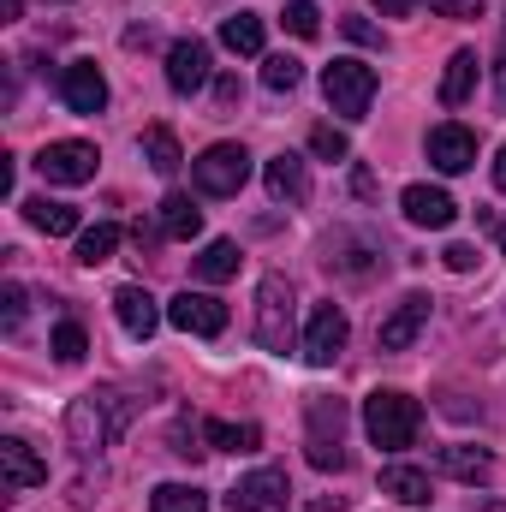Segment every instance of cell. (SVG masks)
<instances>
[{
	"label": "cell",
	"instance_id": "6da1fadb",
	"mask_svg": "<svg viewBox=\"0 0 506 512\" xmlns=\"http://www.w3.org/2000/svg\"><path fill=\"white\" fill-rule=\"evenodd\" d=\"M131 423V399L126 393H84V399H72V411H66V441L90 459V453H102L120 429Z\"/></svg>",
	"mask_w": 506,
	"mask_h": 512
},
{
	"label": "cell",
	"instance_id": "7a4b0ae2",
	"mask_svg": "<svg viewBox=\"0 0 506 512\" xmlns=\"http://www.w3.org/2000/svg\"><path fill=\"white\" fill-rule=\"evenodd\" d=\"M364 429H370V441L381 453H405L417 441V429H423V405L411 393H399V387H376L364 399Z\"/></svg>",
	"mask_w": 506,
	"mask_h": 512
},
{
	"label": "cell",
	"instance_id": "3957f363",
	"mask_svg": "<svg viewBox=\"0 0 506 512\" xmlns=\"http://www.w3.org/2000/svg\"><path fill=\"white\" fill-rule=\"evenodd\" d=\"M292 280L286 274H262L256 280V346L262 352H292Z\"/></svg>",
	"mask_w": 506,
	"mask_h": 512
},
{
	"label": "cell",
	"instance_id": "277c9868",
	"mask_svg": "<svg viewBox=\"0 0 506 512\" xmlns=\"http://www.w3.org/2000/svg\"><path fill=\"white\" fill-rule=\"evenodd\" d=\"M322 96H328V108H334L340 120H364L370 102H376V66H364V60H334V66H322Z\"/></svg>",
	"mask_w": 506,
	"mask_h": 512
},
{
	"label": "cell",
	"instance_id": "5b68a950",
	"mask_svg": "<svg viewBox=\"0 0 506 512\" xmlns=\"http://www.w3.org/2000/svg\"><path fill=\"white\" fill-rule=\"evenodd\" d=\"M245 179H251V155H245V143H209V149L191 161V185H197L203 197H239Z\"/></svg>",
	"mask_w": 506,
	"mask_h": 512
},
{
	"label": "cell",
	"instance_id": "8992f818",
	"mask_svg": "<svg viewBox=\"0 0 506 512\" xmlns=\"http://www.w3.org/2000/svg\"><path fill=\"white\" fill-rule=\"evenodd\" d=\"M310 435H304V447H310V465L316 471H346L352 459H346V399H310Z\"/></svg>",
	"mask_w": 506,
	"mask_h": 512
},
{
	"label": "cell",
	"instance_id": "52a82bcc",
	"mask_svg": "<svg viewBox=\"0 0 506 512\" xmlns=\"http://www.w3.org/2000/svg\"><path fill=\"white\" fill-rule=\"evenodd\" d=\"M96 143H84V137H60V143H42V155H36V173L48 179V185H90L96 179Z\"/></svg>",
	"mask_w": 506,
	"mask_h": 512
},
{
	"label": "cell",
	"instance_id": "ba28073f",
	"mask_svg": "<svg viewBox=\"0 0 506 512\" xmlns=\"http://www.w3.org/2000/svg\"><path fill=\"white\" fill-rule=\"evenodd\" d=\"M227 507H233V512H286V507H292V483H286V471H280V465H262V471H251V477H239V483H233Z\"/></svg>",
	"mask_w": 506,
	"mask_h": 512
},
{
	"label": "cell",
	"instance_id": "9c48e42d",
	"mask_svg": "<svg viewBox=\"0 0 506 512\" xmlns=\"http://www.w3.org/2000/svg\"><path fill=\"white\" fill-rule=\"evenodd\" d=\"M423 328H429V292H405V298L381 316L376 346H381V352H411Z\"/></svg>",
	"mask_w": 506,
	"mask_h": 512
},
{
	"label": "cell",
	"instance_id": "30bf717a",
	"mask_svg": "<svg viewBox=\"0 0 506 512\" xmlns=\"http://www.w3.org/2000/svg\"><path fill=\"white\" fill-rule=\"evenodd\" d=\"M346 310L340 304H316L310 310V328H304V364H316V370H328L340 352H346Z\"/></svg>",
	"mask_w": 506,
	"mask_h": 512
},
{
	"label": "cell",
	"instance_id": "8fae6325",
	"mask_svg": "<svg viewBox=\"0 0 506 512\" xmlns=\"http://www.w3.org/2000/svg\"><path fill=\"white\" fill-rule=\"evenodd\" d=\"M209 72H215V60H209L203 36H179L167 48V84H173V96H197L209 84Z\"/></svg>",
	"mask_w": 506,
	"mask_h": 512
},
{
	"label": "cell",
	"instance_id": "7c38bea8",
	"mask_svg": "<svg viewBox=\"0 0 506 512\" xmlns=\"http://www.w3.org/2000/svg\"><path fill=\"white\" fill-rule=\"evenodd\" d=\"M167 322L185 328V334L215 340V334H227V304H221L215 292H179V298L167 304Z\"/></svg>",
	"mask_w": 506,
	"mask_h": 512
},
{
	"label": "cell",
	"instance_id": "4fadbf2b",
	"mask_svg": "<svg viewBox=\"0 0 506 512\" xmlns=\"http://www.w3.org/2000/svg\"><path fill=\"white\" fill-rule=\"evenodd\" d=\"M60 102H66L72 114H102V108H108V78H102V66H96V60H72V66L60 72Z\"/></svg>",
	"mask_w": 506,
	"mask_h": 512
},
{
	"label": "cell",
	"instance_id": "5bb4252c",
	"mask_svg": "<svg viewBox=\"0 0 506 512\" xmlns=\"http://www.w3.org/2000/svg\"><path fill=\"white\" fill-rule=\"evenodd\" d=\"M423 149H429V167H441V173H471L477 167V131H465L459 120L435 126Z\"/></svg>",
	"mask_w": 506,
	"mask_h": 512
},
{
	"label": "cell",
	"instance_id": "9a60e30c",
	"mask_svg": "<svg viewBox=\"0 0 506 512\" xmlns=\"http://www.w3.org/2000/svg\"><path fill=\"white\" fill-rule=\"evenodd\" d=\"M399 209H405L411 227H429V233L453 227V215H459V203H453L441 185H405V191H399Z\"/></svg>",
	"mask_w": 506,
	"mask_h": 512
},
{
	"label": "cell",
	"instance_id": "2e32d148",
	"mask_svg": "<svg viewBox=\"0 0 506 512\" xmlns=\"http://www.w3.org/2000/svg\"><path fill=\"white\" fill-rule=\"evenodd\" d=\"M0 471H6V489L12 495H24V489H42L48 483V465L30 453V441H18V435H6L0 441Z\"/></svg>",
	"mask_w": 506,
	"mask_h": 512
},
{
	"label": "cell",
	"instance_id": "e0dca14e",
	"mask_svg": "<svg viewBox=\"0 0 506 512\" xmlns=\"http://www.w3.org/2000/svg\"><path fill=\"white\" fill-rule=\"evenodd\" d=\"M262 179H268V197H274V203H304V197H310V173H304V161H298L292 149H280Z\"/></svg>",
	"mask_w": 506,
	"mask_h": 512
},
{
	"label": "cell",
	"instance_id": "ac0fdd59",
	"mask_svg": "<svg viewBox=\"0 0 506 512\" xmlns=\"http://www.w3.org/2000/svg\"><path fill=\"white\" fill-rule=\"evenodd\" d=\"M114 316H120V328H126L131 340H149L155 322H161V310H155V298L143 286H120L114 292Z\"/></svg>",
	"mask_w": 506,
	"mask_h": 512
},
{
	"label": "cell",
	"instance_id": "d6986e66",
	"mask_svg": "<svg viewBox=\"0 0 506 512\" xmlns=\"http://www.w3.org/2000/svg\"><path fill=\"white\" fill-rule=\"evenodd\" d=\"M477 66H483V60H477L471 48H459V54L447 60L441 90H435V96H441V108H465V102H471V90H477Z\"/></svg>",
	"mask_w": 506,
	"mask_h": 512
},
{
	"label": "cell",
	"instance_id": "ffe728a7",
	"mask_svg": "<svg viewBox=\"0 0 506 512\" xmlns=\"http://www.w3.org/2000/svg\"><path fill=\"white\" fill-rule=\"evenodd\" d=\"M435 465H441L447 477H459V483H483V477L495 471V459H489L483 447H465V441H453V447H441V453H435Z\"/></svg>",
	"mask_w": 506,
	"mask_h": 512
},
{
	"label": "cell",
	"instance_id": "44dd1931",
	"mask_svg": "<svg viewBox=\"0 0 506 512\" xmlns=\"http://www.w3.org/2000/svg\"><path fill=\"white\" fill-rule=\"evenodd\" d=\"M381 495H393L399 507H429V471H417V465H387V471H381Z\"/></svg>",
	"mask_w": 506,
	"mask_h": 512
},
{
	"label": "cell",
	"instance_id": "7402d4cb",
	"mask_svg": "<svg viewBox=\"0 0 506 512\" xmlns=\"http://www.w3.org/2000/svg\"><path fill=\"white\" fill-rule=\"evenodd\" d=\"M161 233H167V239H197V233H203V209H197L185 191H167V197H161Z\"/></svg>",
	"mask_w": 506,
	"mask_h": 512
},
{
	"label": "cell",
	"instance_id": "603a6c76",
	"mask_svg": "<svg viewBox=\"0 0 506 512\" xmlns=\"http://www.w3.org/2000/svg\"><path fill=\"white\" fill-rule=\"evenodd\" d=\"M203 441H209V447H221V453H256V447H262V429H256V423L209 417V423H203Z\"/></svg>",
	"mask_w": 506,
	"mask_h": 512
},
{
	"label": "cell",
	"instance_id": "cb8c5ba5",
	"mask_svg": "<svg viewBox=\"0 0 506 512\" xmlns=\"http://www.w3.org/2000/svg\"><path fill=\"white\" fill-rule=\"evenodd\" d=\"M24 221H30L36 233H48V239L78 233V209H72V203H48V197H30V203H24Z\"/></svg>",
	"mask_w": 506,
	"mask_h": 512
},
{
	"label": "cell",
	"instance_id": "d4e9b609",
	"mask_svg": "<svg viewBox=\"0 0 506 512\" xmlns=\"http://www.w3.org/2000/svg\"><path fill=\"white\" fill-rule=\"evenodd\" d=\"M143 161H149L161 179H173V173L185 167V155H179V137H173L167 126H149V131H143Z\"/></svg>",
	"mask_w": 506,
	"mask_h": 512
},
{
	"label": "cell",
	"instance_id": "484cf974",
	"mask_svg": "<svg viewBox=\"0 0 506 512\" xmlns=\"http://www.w3.org/2000/svg\"><path fill=\"white\" fill-rule=\"evenodd\" d=\"M233 274H239V245H233V239H209L203 256H197V280L221 286V280H233Z\"/></svg>",
	"mask_w": 506,
	"mask_h": 512
},
{
	"label": "cell",
	"instance_id": "4316f807",
	"mask_svg": "<svg viewBox=\"0 0 506 512\" xmlns=\"http://www.w3.org/2000/svg\"><path fill=\"white\" fill-rule=\"evenodd\" d=\"M114 251H120V227H114V221H96V227L78 239V262H84V268H102Z\"/></svg>",
	"mask_w": 506,
	"mask_h": 512
},
{
	"label": "cell",
	"instance_id": "83f0119b",
	"mask_svg": "<svg viewBox=\"0 0 506 512\" xmlns=\"http://www.w3.org/2000/svg\"><path fill=\"white\" fill-rule=\"evenodd\" d=\"M221 42H227L233 54H262V18H256V12H233V18L221 24Z\"/></svg>",
	"mask_w": 506,
	"mask_h": 512
},
{
	"label": "cell",
	"instance_id": "f1b7e54d",
	"mask_svg": "<svg viewBox=\"0 0 506 512\" xmlns=\"http://www.w3.org/2000/svg\"><path fill=\"white\" fill-rule=\"evenodd\" d=\"M149 507L155 512H209V501H203V489H191V483H161V489L149 495Z\"/></svg>",
	"mask_w": 506,
	"mask_h": 512
},
{
	"label": "cell",
	"instance_id": "f546056e",
	"mask_svg": "<svg viewBox=\"0 0 506 512\" xmlns=\"http://www.w3.org/2000/svg\"><path fill=\"white\" fill-rule=\"evenodd\" d=\"M298 78H304V66H298L292 54H268V60H262V84H268L274 96H292Z\"/></svg>",
	"mask_w": 506,
	"mask_h": 512
},
{
	"label": "cell",
	"instance_id": "4dcf8cb0",
	"mask_svg": "<svg viewBox=\"0 0 506 512\" xmlns=\"http://www.w3.org/2000/svg\"><path fill=\"white\" fill-rule=\"evenodd\" d=\"M84 352H90V334H84V322L66 316V322L54 328V358H60V364H78Z\"/></svg>",
	"mask_w": 506,
	"mask_h": 512
},
{
	"label": "cell",
	"instance_id": "1f68e13d",
	"mask_svg": "<svg viewBox=\"0 0 506 512\" xmlns=\"http://www.w3.org/2000/svg\"><path fill=\"white\" fill-rule=\"evenodd\" d=\"M286 30H292L298 42H316V36H322V12H316V0H286Z\"/></svg>",
	"mask_w": 506,
	"mask_h": 512
},
{
	"label": "cell",
	"instance_id": "d6a6232c",
	"mask_svg": "<svg viewBox=\"0 0 506 512\" xmlns=\"http://www.w3.org/2000/svg\"><path fill=\"white\" fill-rule=\"evenodd\" d=\"M310 149H316L322 161H346V155H352V143H346V131L340 126H316L310 131Z\"/></svg>",
	"mask_w": 506,
	"mask_h": 512
},
{
	"label": "cell",
	"instance_id": "836d02e7",
	"mask_svg": "<svg viewBox=\"0 0 506 512\" xmlns=\"http://www.w3.org/2000/svg\"><path fill=\"white\" fill-rule=\"evenodd\" d=\"M18 322H24V286H18V280H6V286H0V328L12 334Z\"/></svg>",
	"mask_w": 506,
	"mask_h": 512
},
{
	"label": "cell",
	"instance_id": "e575fe53",
	"mask_svg": "<svg viewBox=\"0 0 506 512\" xmlns=\"http://www.w3.org/2000/svg\"><path fill=\"white\" fill-rule=\"evenodd\" d=\"M340 30H346L352 42H364V48H381V30L370 24V18H340Z\"/></svg>",
	"mask_w": 506,
	"mask_h": 512
},
{
	"label": "cell",
	"instance_id": "d590c367",
	"mask_svg": "<svg viewBox=\"0 0 506 512\" xmlns=\"http://www.w3.org/2000/svg\"><path fill=\"white\" fill-rule=\"evenodd\" d=\"M441 18H483V0H429Z\"/></svg>",
	"mask_w": 506,
	"mask_h": 512
},
{
	"label": "cell",
	"instance_id": "8d00e7d4",
	"mask_svg": "<svg viewBox=\"0 0 506 512\" xmlns=\"http://www.w3.org/2000/svg\"><path fill=\"white\" fill-rule=\"evenodd\" d=\"M197 435H203V429H191V423H173V453H179V459L203 453V447H197Z\"/></svg>",
	"mask_w": 506,
	"mask_h": 512
},
{
	"label": "cell",
	"instance_id": "74e56055",
	"mask_svg": "<svg viewBox=\"0 0 506 512\" xmlns=\"http://www.w3.org/2000/svg\"><path fill=\"white\" fill-rule=\"evenodd\" d=\"M447 268H453V274H471V268H477V245H447Z\"/></svg>",
	"mask_w": 506,
	"mask_h": 512
},
{
	"label": "cell",
	"instance_id": "f35d334b",
	"mask_svg": "<svg viewBox=\"0 0 506 512\" xmlns=\"http://www.w3.org/2000/svg\"><path fill=\"white\" fill-rule=\"evenodd\" d=\"M239 96H245L239 78H215V102H221V108H239Z\"/></svg>",
	"mask_w": 506,
	"mask_h": 512
},
{
	"label": "cell",
	"instance_id": "ab89813d",
	"mask_svg": "<svg viewBox=\"0 0 506 512\" xmlns=\"http://www.w3.org/2000/svg\"><path fill=\"white\" fill-rule=\"evenodd\" d=\"M495 102L506 114V24H501V60H495Z\"/></svg>",
	"mask_w": 506,
	"mask_h": 512
},
{
	"label": "cell",
	"instance_id": "60d3db41",
	"mask_svg": "<svg viewBox=\"0 0 506 512\" xmlns=\"http://www.w3.org/2000/svg\"><path fill=\"white\" fill-rule=\"evenodd\" d=\"M370 6H381V18H411L417 12V0H370Z\"/></svg>",
	"mask_w": 506,
	"mask_h": 512
},
{
	"label": "cell",
	"instance_id": "b9f144b4",
	"mask_svg": "<svg viewBox=\"0 0 506 512\" xmlns=\"http://www.w3.org/2000/svg\"><path fill=\"white\" fill-rule=\"evenodd\" d=\"M18 12H24V0H0V18H6V24H12Z\"/></svg>",
	"mask_w": 506,
	"mask_h": 512
},
{
	"label": "cell",
	"instance_id": "7bdbcfd3",
	"mask_svg": "<svg viewBox=\"0 0 506 512\" xmlns=\"http://www.w3.org/2000/svg\"><path fill=\"white\" fill-rule=\"evenodd\" d=\"M495 185L506 191V143H501V155H495Z\"/></svg>",
	"mask_w": 506,
	"mask_h": 512
},
{
	"label": "cell",
	"instance_id": "ee69618b",
	"mask_svg": "<svg viewBox=\"0 0 506 512\" xmlns=\"http://www.w3.org/2000/svg\"><path fill=\"white\" fill-rule=\"evenodd\" d=\"M501 251H506V221H501Z\"/></svg>",
	"mask_w": 506,
	"mask_h": 512
}]
</instances>
